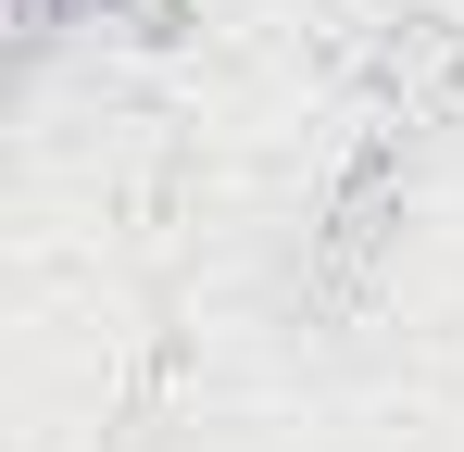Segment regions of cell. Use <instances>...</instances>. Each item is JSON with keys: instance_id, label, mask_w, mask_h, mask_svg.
Masks as SVG:
<instances>
[{"instance_id": "obj_1", "label": "cell", "mask_w": 464, "mask_h": 452, "mask_svg": "<svg viewBox=\"0 0 464 452\" xmlns=\"http://www.w3.org/2000/svg\"><path fill=\"white\" fill-rule=\"evenodd\" d=\"M38 25H63V13H139V0H25Z\"/></svg>"}]
</instances>
